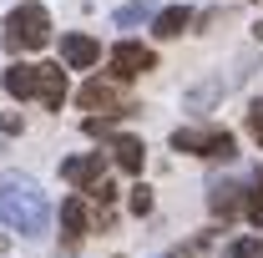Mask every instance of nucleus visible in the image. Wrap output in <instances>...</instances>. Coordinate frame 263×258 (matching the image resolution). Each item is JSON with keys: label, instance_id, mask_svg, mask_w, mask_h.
Instances as JSON below:
<instances>
[{"label": "nucleus", "instance_id": "nucleus-16", "mask_svg": "<svg viewBox=\"0 0 263 258\" xmlns=\"http://www.w3.org/2000/svg\"><path fill=\"white\" fill-rule=\"evenodd\" d=\"M132 213H137V218H142V213H152V188H147V182H137V188H132Z\"/></svg>", "mask_w": 263, "mask_h": 258}, {"label": "nucleus", "instance_id": "nucleus-5", "mask_svg": "<svg viewBox=\"0 0 263 258\" xmlns=\"http://www.w3.org/2000/svg\"><path fill=\"white\" fill-rule=\"evenodd\" d=\"M81 106H86V112H132L127 101H122V91H117V86H111V81H86V86H81Z\"/></svg>", "mask_w": 263, "mask_h": 258}, {"label": "nucleus", "instance_id": "nucleus-3", "mask_svg": "<svg viewBox=\"0 0 263 258\" xmlns=\"http://www.w3.org/2000/svg\"><path fill=\"white\" fill-rule=\"evenodd\" d=\"M172 147L177 152H197V157H223V162L238 152L233 132H223V127H177L172 132Z\"/></svg>", "mask_w": 263, "mask_h": 258}, {"label": "nucleus", "instance_id": "nucleus-10", "mask_svg": "<svg viewBox=\"0 0 263 258\" xmlns=\"http://www.w3.org/2000/svg\"><path fill=\"white\" fill-rule=\"evenodd\" d=\"M111 157H117V167H127V172H142L147 147H142L137 137H111Z\"/></svg>", "mask_w": 263, "mask_h": 258}, {"label": "nucleus", "instance_id": "nucleus-12", "mask_svg": "<svg viewBox=\"0 0 263 258\" xmlns=\"http://www.w3.org/2000/svg\"><path fill=\"white\" fill-rule=\"evenodd\" d=\"M152 15H157V5H152V0H132V5L117 10V26L132 31V26H142V21H152Z\"/></svg>", "mask_w": 263, "mask_h": 258}, {"label": "nucleus", "instance_id": "nucleus-14", "mask_svg": "<svg viewBox=\"0 0 263 258\" xmlns=\"http://www.w3.org/2000/svg\"><path fill=\"white\" fill-rule=\"evenodd\" d=\"M208 202H213V213L233 218V213H238V188H213V197H208Z\"/></svg>", "mask_w": 263, "mask_h": 258}, {"label": "nucleus", "instance_id": "nucleus-9", "mask_svg": "<svg viewBox=\"0 0 263 258\" xmlns=\"http://www.w3.org/2000/svg\"><path fill=\"white\" fill-rule=\"evenodd\" d=\"M187 26H193V10H187V5H167V10H157V15H152V31L162 35V41L182 35Z\"/></svg>", "mask_w": 263, "mask_h": 258}, {"label": "nucleus", "instance_id": "nucleus-4", "mask_svg": "<svg viewBox=\"0 0 263 258\" xmlns=\"http://www.w3.org/2000/svg\"><path fill=\"white\" fill-rule=\"evenodd\" d=\"M157 56L147 51V46H137V41H122L117 51H111V71H117V81H132V76H142V71H152Z\"/></svg>", "mask_w": 263, "mask_h": 258}, {"label": "nucleus", "instance_id": "nucleus-2", "mask_svg": "<svg viewBox=\"0 0 263 258\" xmlns=\"http://www.w3.org/2000/svg\"><path fill=\"white\" fill-rule=\"evenodd\" d=\"M46 41H51V15H46V5H35V0L15 5L10 21H5V46H10V51H41Z\"/></svg>", "mask_w": 263, "mask_h": 258}, {"label": "nucleus", "instance_id": "nucleus-7", "mask_svg": "<svg viewBox=\"0 0 263 258\" xmlns=\"http://www.w3.org/2000/svg\"><path fill=\"white\" fill-rule=\"evenodd\" d=\"M61 56H66L71 71H86V66L101 61V46L91 41V35H66V41H61Z\"/></svg>", "mask_w": 263, "mask_h": 258}, {"label": "nucleus", "instance_id": "nucleus-18", "mask_svg": "<svg viewBox=\"0 0 263 258\" xmlns=\"http://www.w3.org/2000/svg\"><path fill=\"white\" fill-rule=\"evenodd\" d=\"M248 132L263 142V101H253V106H248Z\"/></svg>", "mask_w": 263, "mask_h": 258}, {"label": "nucleus", "instance_id": "nucleus-19", "mask_svg": "<svg viewBox=\"0 0 263 258\" xmlns=\"http://www.w3.org/2000/svg\"><path fill=\"white\" fill-rule=\"evenodd\" d=\"M258 35H263V26H258Z\"/></svg>", "mask_w": 263, "mask_h": 258}, {"label": "nucleus", "instance_id": "nucleus-6", "mask_svg": "<svg viewBox=\"0 0 263 258\" xmlns=\"http://www.w3.org/2000/svg\"><path fill=\"white\" fill-rule=\"evenodd\" d=\"M31 97H41L46 106H61L66 101V71L61 66H35V91Z\"/></svg>", "mask_w": 263, "mask_h": 258}, {"label": "nucleus", "instance_id": "nucleus-17", "mask_svg": "<svg viewBox=\"0 0 263 258\" xmlns=\"http://www.w3.org/2000/svg\"><path fill=\"white\" fill-rule=\"evenodd\" d=\"M248 218H253V223L263 228V182L253 188V193H248Z\"/></svg>", "mask_w": 263, "mask_h": 258}, {"label": "nucleus", "instance_id": "nucleus-8", "mask_svg": "<svg viewBox=\"0 0 263 258\" xmlns=\"http://www.w3.org/2000/svg\"><path fill=\"white\" fill-rule=\"evenodd\" d=\"M61 177L66 182H101L106 177V162H101V152H91V157H71V162H61Z\"/></svg>", "mask_w": 263, "mask_h": 258}, {"label": "nucleus", "instance_id": "nucleus-15", "mask_svg": "<svg viewBox=\"0 0 263 258\" xmlns=\"http://www.w3.org/2000/svg\"><path fill=\"white\" fill-rule=\"evenodd\" d=\"M228 258H263V238H238L228 248Z\"/></svg>", "mask_w": 263, "mask_h": 258}, {"label": "nucleus", "instance_id": "nucleus-1", "mask_svg": "<svg viewBox=\"0 0 263 258\" xmlns=\"http://www.w3.org/2000/svg\"><path fill=\"white\" fill-rule=\"evenodd\" d=\"M0 223L21 238H41L51 228V202L31 177H0Z\"/></svg>", "mask_w": 263, "mask_h": 258}, {"label": "nucleus", "instance_id": "nucleus-11", "mask_svg": "<svg viewBox=\"0 0 263 258\" xmlns=\"http://www.w3.org/2000/svg\"><path fill=\"white\" fill-rule=\"evenodd\" d=\"M5 91H10V97H31L35 91V66H26V61H15L10 66V71H5Z\"/></svg>", "mask_w": 263, "mask_h": 258}, {"label": "nucleus", "instance_id": "nucleus-13", "mask_svg": "<svg viewBox=\"0 0 263 258\" xmlns=\"http://www.w3.org/2000/svg\"><path fill=\"white\" fill-rule=\"evenodd\" d=\"M61 223H66L71 238H81V233H86V208H81V197H66V202H61Z\"/></svg>", "mask_w": 263, "mask_h": 258}]
</instances>
